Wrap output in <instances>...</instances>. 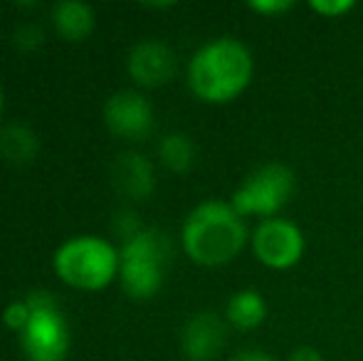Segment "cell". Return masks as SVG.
I'll use <instances>...</instances> for the list:
<instances>
[{
    "mask_svg": "<svg viewBox=\"0 0 363 361\" xmlns=\"http://www.w3.org/2000/svg\"><path fill=\"white\" fill-rule=\"evenodd\" d=\"M304 235L291 221L267 218L252 233V250L269 270H289L304 255Z\"/></svg>",
    "mask_w": 363,
    "mask_h": 361,
    "instance_id": "7",
    "label": "cell"
},
{
    "mask_svg": "<svg viewBox=\"0 0 363 361\" xmlns=\"http://www.w3.org/2000/svg\"><path fill=\"white\" fill-rule=\"evenodd\" d=\"M250 8L259 15H282L291 8L289 0H252Z\"/></svg>",
    "mask_w": 363,
    "mask_h": 361,
    "instance_id": "20",
    "label": "cell"
},
{
    "mask_svg": "<svg viewBox=\"0 0 363 361\" xmlns=\"http://www.w3.org/2000/svg\"><path fill=\"white\" fill-rule=\"evenodd\" d=\"M228 342V322L216 312H198L186 322L181 349L188 361H213Z\"/></svg>",
    "mask_w": 363,
    "mask_h": 361,
    "instance_id": "9",
    "label": "cell"
},
{
    "mask_svg": "<svg viewBox=\"0 0 363 361\" xmlns=\"http://www.w3.org/2000/svg\"><path fill=\"white\" fill-rule=\"evenodd\" d=\"M114 228H116V233H119L124 240H129V238H134V235H139L144 228L139 226V216L136 213H119V218H116V223H114Z\"/></svg>",
    "mask_w": 363,
    "mask_h": 361,
    "instance_id": "18",
    "label": "cell"
},
{
    "mask_svg": "<svg viewBox=\"0 0 363 361\" xmlns=\"http://www.w3.org/2000/svg\"><path fill=\"white\" fill-rule=\"evenodd\" d=\"M309 8L314 10V13H319L321 18H344L346 13H351V10L356 8L351 0H311Z\"/></svg>",
    "mask_w": 363,
    "mask_h": 361,
    "instance_id": "16",
    "label": "cell"
},
{
    "mask_svg": "<svg viewBox=\"0 0 363 361\" xmlns=\"http://www.w3.org/2000/svg\"><path fill=\"white\" fill-rule=\"evenodd\" d=\"M30 307H28V302H13V304H8V309H5V324H8L10 329H20L23 332L25 327H28V322H30Z\"/></svg>",
    "mask_w": 363,
    "mask_h": 361,
    "instance_id": "17",
    "label": "cell"
},
{
    "mask_svg": "<svg viewBox=\"0 0 363 361\" xmlns=\"http://www.w3.org/2000/svg\"><path fill=\"white\" fill-rule=\"evenodd\" d=\"M30 322L23 329V349L28 361H62L69 349V332L57 299L50 292H33L28 299Z\"/></svg>",
    "mask_w": 363,
    "mask_h": 361,
    "instance_id": "6",
    "label": "cell"
},
{
    "mask_svg": "<svg viewBox=\"0 0 363 361\" xmlns=\"http://www.w3.org/2000/svg\"><path fill=\"white\" fill-rule=\"evenodd\" d=\"M296 188L294 171L284 164H264L255 169L238 191L233 193L230 206L240 213V216H262L274 218L284 206L291 201Z\"/></svg>",
    "mask_w": 363,
    "mask_h": 361,
    "instance_id": "5",
    "label": "cell"
},
{
    "mask_svg": "<svg viewBox=\"0 0 363 361\" xmlns=\"http://www.w3.org/2000/svg\"><path fill=\"white\" fill-rule=\"evenodd\" d=\"M255 72L250 50L235 38H218L203 45L188 65V84L208 104L233 101L247 89Z\"/></svg>",
    "mask_w": 363,
    "mask_h": 361,
    "instance_id": "2",
    "label": "cell"
},
{
    "mask_svg": "<svg viewBox=\"0 0 363 361\" xmlns=\"http://www.w3.org/2000/svg\"><path fill=\"white\" fill-rule=\"evenodd\" d=\"M287 361H324L319 349L314 347H296L294 352L289 354Z\"/></svg>",
    "mask_w": 363,
    "mask_h": 361,
    "instance_id": "21",
    "label": "cell"
},
{
    "mask_svg": "<svg viewBox=\"0 0 363 361\" xmlns=\"http://www.w3.org/2000/svg\"><path fill=\"white\" fill-rule=\"evenodd\" d=\"M104 121L111 134L129 141H144L153 131V109L136 91H119L106 99Z\"/></svg>",
    "mask_w": 363,
    "mask_h": 361,
    "instance_id": "8",
    "label": "cell"
},
{
    "mask_svg": "<svg viewBox=\"0 0 363 361\" xmlns=\"http://www.w3.org/2000/svg\"><path fill=\"white\" fill-rule=\"evenodd\" d=\"M0 111H3V91H0Z\"/></svg>",
    "mask_w": 363,
    "mask_h": 361,
    "instance_id": "23",
    "label": "cell"
},
{
    "mask_svg": "<svg viewBox=\"0 0 363 361\" xmlns=\"http://www.w3.org/2000/svg\"><path fill=\"white\" fill-rule=\"evenodd\" d=\"M267 317V302L257 289H240L228 299L225 307V322L240 332L257 329Z\"/></svg>",
    "mask_w": 363,
    "mask_h": 361,
    "instance_id": "12",
    "label": "cell"
},
{
    "mask_svg": "<svg viewBox=\"0 0 363 361\" xmlns=\"http://www.w3.org/2000/svg\"><path fill=\"white\" fill-rule=\"evenodd\" d=\"M158 156L163 166L173 174H186L196 164V146L186 134H168L158 144Z\"/></svg>",
    "mask_w": 363,
    "mask_h": 361,
    "instance_id": "15",
    "label": "cell"
},
{
    "mask_svg": "<svg viewBox=\"0 0 363 361\" xmlns=\"http://www.w3.org/2000/svg\"><path fill=\"white\" fill-rule=\"evenodd\" d=\"M247 243V228L230 203L206 201L188 213L183 223V250L203 267L233 262Z\"/></svg>",
    "mask_w": 363,
    "mask_h": 361,
    "instance_id": "1",
    "label": "cell"
},
{
    "mask_svg": "<svg viewBox=\"0 0 363 361\" xmlns=\"http://www.w3.org/2000/svg\"><path fill=\"white\" fill-rule=\"evenodd\" d=\"M129 74L134 77L136 84L141 87H161V84L171 82L176 74V55L168 45L158 43V40H144L129 52Z\"/></svg>",
    "mask_w": 363,
    "mask_h": 361,
    "instance_id": "10",
    "label": "cell"
},
{
    "mask_svg": "<svg viewBox=\"0 0 363 361\" xmlns=\"http://www.w3.org/2000/svg\"><path fill=\"white\" fill-rule=\"evenodd\" d=\"M171 257V243L161 231H144L124 240L119 252V274L124 292L134 299H148L161 289L163 270Z\"/></svg>",
    "mask_w": 363,
    "mask_h": 361,
    "instance_id": "3",
    "label": "cell"
},
{
    "mask_svg": "<svg viewBox=\"0 0 363 361\" xmlns=\"http://www.w3.org/2000/svg\"><path fill=\"white\" fill-rule=\"evenodd\" d=\"M38 154V136L23 124H10L0 131V156L10 164H30Z\"/></svg>",
    "mask_w": 363,
    "mask_h": 361,
    "instance_id": "14",
    "label": "cell"
},
{
    "mask_svg": "<svg viewBox=\"0 0 363 361\" xmlns=\"http://www.w3.org/2000/svg\"><path fill=\"white\" fill-rule=\"evenodd\" d=\"M55 270L72 287L101 289L119 272V252L101 238H72L55 252Z\"/></svg>",
    "mask_w": 363,
    "mask_h": 361,
    "instance_id": "4",
    "label": "cell"
},
{
    "mask_svg": "<svg viewBox=\"0 0 363 361\" xmlns=\"http://www.w3.org/2000/svg\"><path fill=\"white\" fill-rule=\"evenodd\" d=\"M230 361H277L272 354L262 352V349H245V352H238Z\"/></svg>",
    "mask_w": 363,
    "mask_h": 361,
    "instance_id": "22",
    "label": "cell"
},
{
    "mask_svg": "<svg viewBox=\"0 0 363 361\" xmlns=\"http://www.w3.org/2000/svg\"><path fill=\"white\" fill-rule=\"evenodd\" d=\"M40 43H43V33H40V28H35V25H25V28H20L18 33H15V45H18L20 50H35Z\"/></svg>",
    "mask_w": 363,
    "mask_h": 361,
    "instance_id": "19",
    "label": "cell"
},
{
    "mask_svg": "<svg viewBox=\"0 0 363 361\" xmlns=\"http://www.w3.org/2000/svg\"><path fill=\"white\" fill-rule=\"evenodd\" d=\"M52 18L57 33L65 40H72V43L84 40L94 30V13H91V8L84 3H77V0L57 3L52 10Z\"/></svg>",
    "mask_w": 363,
    "mask_h": 361,
    "instance_id": "13",
    "label": "cell"
},
{
    "mask_svg": "<svg viewBox=\"0 0 363 361\" xmlns=\"http://www.w3.org/2000/svg\"><path fill=\"white\" fill-rule=\"evenodd\" d=\"M111 181H114L116 191L124 193L126 198H136L144 201L151 196L156 179H153V166L146 156L126 151L111 166Z\"/></svg>",
    "mask_w": 363,
    "mask_h": 361,
    "instance_id": "11",
    "label": "cell"
}]
</instances>
